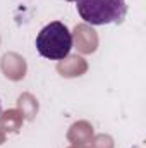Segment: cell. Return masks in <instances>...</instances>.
<instances>
[{
    "label": "cell",
    "instance_id": "cell-1",
    "mask_svg": "<svg viewBox=\"0 0 146 148\" xmlns=\"http://www.w3.org/2000/svg\"><path fill=\"white\" fill-rule=\"evenodd\" d=\"M71 48H72V33L60 21L46 24L36 36V50L45 59L62 60L69 55Z\"/></svg>",
    "mask_w": 146,
    "mask_h": 148
},
{
    "label": "cell",
    "instance_id": "cell-2",
    "mask_svg": "<svg viewBox=\"0 0 146 148\" xmlns=\"http://www.w3.org/2000/svg\"><path fill=\"white\" fill-rule=\"evenodd\" d=\"M76 7L81 19L95 26L120 23L127 12L126 0H76Z\"/></svg>",
    "mask_w": 146,
    "mask_h": 148
}]
</instances>
